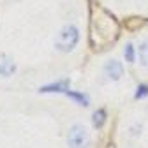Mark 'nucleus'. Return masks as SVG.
<instances>
[{
    "instance_id": "nucleus-1",
    "label": "nucleus",
    "mask_w": 148,
    "mask_h": 148,
    "mask_svg": "<svg viewBox=\"0 0 148 148\" xmlns=\"http://www.w3.org/2000/svg\"><path fill=\"white\" fill-rule=\"evenodd\" d=\"M78 41H79V30L74 25H65L60 30L57 41H55V48L62 53H67V51H72L76 48Z\"/></svg>"
},
{
    "instance_id": "nucleus-2",
    "label": "nucleus",
    "mask_w": 148,
    "mask_h": 148,
    "mask_svg": "<svg viewBox=\"0 0 148 148\" xmlns=\"http://www.w3.org/2000/svg\"><path fill=\"white\" fill-rule=\"evenodd\" d=\"M67 143L71 148H88L90 145V134L83 125H72L69 129Z\"/></svg>"
},
{
    "instance_id": "nucleus-3",
    "label": "nucleus",
    "mask_w": 148,
    "mask_h": 148,
    "mask_svg": "<svg viewBox=\"0 0 148 148\" xmlns=\"http://www.w3.org/2000/svg\"><path fill=\"white\" fill-rule=\"evenodd\" d=\"M104 72H106V76L109 79H120V76L123 74V67L118 60H109L106 65H104Z\"/></svg>"
},
{
    "instance_id": "nucleus-4",
    "label": "nucleus",
    "mask_w": 148,
    "mask_h": 148,
    "mask_svg": "<svg viewBox=\"0 0 148 148\" xmlns=\"http://www.w3.org/2000/svg\"><path fill=\"white\" fill-rule=\"evenodd\" d=\"M16 71V64L11 57L7 55H0V76H11V74Z\"/></svg>"
},
{
    "instance_id": "nucleus-5",
    "label": "nucleus",
    "mask_w": 148,
    "mask_h": 148,
    "mask_svg": "<svg viewBox=\"0 0 148 148\" xmlns=\"http://www.w3.org/2000/svg\"><path fill=\"white\" fill-rule=\"evenodd\" d=\"M69 86H71V81H69V79H62V81H58V83H53V85L42 86L41 92H44V94H46V92H67Z\"/></svg>"
},
{
    "instance_id": "nucleus-6",
    "label": "nucleus",
    "mask_w": 148,
    "mask_h": 148,
    "mask_svg": "<svg viewBox=\"0 0 148 148\" xmlns=\"http://www.w3.org/2000/svg\"><path fill=\"white\" fill-rule=\"evenodd\" d=\"M138 57H139V62H141V65L148 67V39H145V41L139 44Z\"/></svg>"
},
{
    "instance_id": "nucleus-7",
    "label": "nucleus",
    "mask_w": 148,
    "mask_h": 148,
    "mask_svg": "<svg viewBox=\"0 0 148 148\" xmlns=\"http://www.w3.org/2000/svg\"><path fill=\"white\" fill-rule=\"evenodd\" d=\"M65 94H67V97L74 99L78 104H81V106H88V97H86V95H83V94H76V92H71V90H67Z\"/></svg>"
},
{
    "instance_id": "nucleus-8",
    "label": "nucleus",
    "mask_w": 148,
    "mask_h": 148,
    "mask_svg": "<svg viewBox=\"0 0 148 148\" xmlns=\"http://www.w3.org/2000/svg\"><path fill=\"white\" fill-rule=\"evenodd\" d=\"M104 122H106V111L104 109H97L95 113H94V125L97 129H101L104 125Z\"/></svg>"
},
{
    "instance_id": "nucleus-9",
    "label": "nucleus",
    "mask_w": 148,
    "mask_h": 148,
    "mask_svg": "<svg viewBox=\"0 0 148 148\" xmlns=\"http://www.w3.org/2000/svg\"><path fill=\"white\" fill-rule=\"evenodd\" d=\"M123 53H125V60H127L129 64H132V62H134V48H132V44H127Z\"/></svg>"
},
{
    "instance_id": "nucleus-10",
    "label": "nucleus",
    "mask_w": 148,
    "mask_h": 148,
    "mask_svg": "<svg viewBox=\"0 0 148 148\" xmlns=\"http://www.w3.org/2000/svg\"><path fill=\"white\" fill-rule=\"evenodd\" d=\"M148 95V86L146 85H141L139 88H138V92H136V99H143V97H146Z\"/></svg>"
}]
</instances>
